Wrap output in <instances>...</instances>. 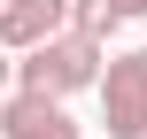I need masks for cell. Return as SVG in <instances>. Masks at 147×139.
I'll list each match as a JSON object with an SVG mask.
<instances>
[{
    "label": "cell",
    "instance_id": "3",
    "mask_svg": "<svg viewBox=\"0 0 147 139\" xmlns=\"http://www.w3.org/2000/svg\"><path fill=\"white\" fill-rule=\"evenodd\" d=\"M0 139H78V116L54 93H8L0 101Z\"/></svg>",
    "mask_w": 147,
    "mask_h": 139
},
{
    "label": "cell",
    "instance_id": "4",
    "mask_svg": "<svg viewBox=\"0 0 147 139\" xmlns=\"http://www.w3.org/2000/svg\"><path fill=\"white\" fill-rule=\"evenodd\" d=\"M70 8H78V0H8V8H0V46L31 54V46H47V39H62V31H70Z\"/></svg>",
    "mask_w": 147,
    "mask_h": 139
},
{
    "label": "cell",
    "instance_id": "8",
    "mask_svg": "<svg viewBox=\"0 0 147 139\" xmlns=\"http://www.w3.org/2000/svg\"><path fill=\"white\" fill-rule=\"evenodd\" d=\"M0 8H8V0H0Z\"/></svg>",
    "mask_w": 147,
    "mask_h": 139
},
{
    "label": "cell",
    "instance_id": "6",
    "mask_svg": "<svg viewBox=\"0 0 147 139\" xmlns=\"http://www.w3.org/2000/svg\"><path fill=\"white\" fill-rule=\"evenodd\" d=\"M16 85V46H0V93Z\"/></svg>",
    "mask_w": 147,
    "mask_h": 139
},
{
    "label": "cell",
    "instance_id": "5",
    "mask_svg": "<svg viewBox=\"0 0 147 139\" xmlns=\"http://www.w3.org/2000/svg\"><path fill=\"white\" fill-rule=\"evenodd\" d=\"M116 23H124V15H116L109 0H78V8H70V31H93V39H116Z\"/></svg>",
    "mask_w": 147,
    "mask_h": 139
},
{
    "label": "cell",
    "instance_id": "7",
    "mask_svg": "<svg viewBox=\"0 0 147 139\" xmlns=\"http://www.w3.org/2000/svg\"><path fill=\"white\" fill-rule=\"evenodd\" d=\"M109 8H116L124 23H132V15H147V0H109Z\"/></svg>",
    "mask_w": 147,
    "mask_h": 139
},
{
    "label": "cell",
    "instance_id": "1",
    "mask_svg": "<svg viewBox=\"0 0 147 139\" xmlns=\"http://www.w3.org/2000/svg\"><path fill=\"white\" fill-rule=\"evenodd\" d=\"M101 77H109V39H93V31H62V39L16 54V93H54V101H70V93H85V85H101Z\"/></svg>",
    "mask_w": 147,
    "mask_h": 139
},
{
    "label": "cell",
    "instance_id": "2",
    "mask_svg": "<svg viewBox=\"0 0 147 139\" xmlns=\"http://www.w3.org/2000/svg\"><path fill=\"white\" fill-rule=\"evenodd\" d=\"M93 93H101V132L109 139H147V46L116 54Z\"/></svg>",
    "mask_w": 147,
    "mask_h": 139
}]
</instances>
